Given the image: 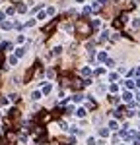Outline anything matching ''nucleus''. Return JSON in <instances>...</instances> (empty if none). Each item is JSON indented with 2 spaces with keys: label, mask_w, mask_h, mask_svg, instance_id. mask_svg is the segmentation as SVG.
Returning <instances> with one entry per match:
<instances>
[{
  "label": "nucleus",
  "mask_w": 140,
  "mask_h": 145,
  "mask_svg": "<svg viewBox=\"0 0 140 145\" xmlns=\"http://www.w3.org/2000/svg\"><path fill=\"white\" fill-rule=\"evenodd\" d=\"M4 16H6V14H4V12H0V21L4 20Z\"/></svg>",
  "instance_id": "obj_27"
},
{
  "label": "nucleus",
  "mask_w": 140,
  "mask_h": 145,
  "mask_svg": "<svg viewBox=\"0 0 140 145\" xmlns=\"http://www.w3.org/2000/svg\"><path fill=\"white\" fill-rule=\"evenodd\" d=\"M2 29H12V23L10 21H2Z\"/></svg>",
  "instance_id": "obj_9"
},
{
  "label": "nucleus",
  "mask_w": 140,
  "mask_h": 145,
  "mask_svg": "<svg viewBox=\"0 0 140 145\" xmlns=\"http://www.w3.org/2000/svg\"><path fill=\"white\" fill-rule=\"evenodd\" d=\"M8 62H10L12 66H14V64H16V62H18V56H10V60H8Z\"/></svg>",
  "instance_id": "obj_14"
},
{
  "label": "nucleus",
  "mask_w": 140,
  "mask_h": 145,
  "mask_svg": "<svg viewBox=\"0 0 140 145\" xmlns=\"http://www.w3.org/2000/svg\"><path fill=\"white\" fill-rule=\"evenodd\" d=\"M88 106H90V108H95L97 104H95V101H88Z\"/></svg>",
  "instance_id": "obj_17"
},
{
  "label": "nucleus",
  "mask_w": 140,
  "mask_h": 145,
  "mask_svg": "<svg viewBox=\"0 0 140 145\" xmlns=\"http://www.w3.org/2000/svg\"><path fill=\"white\" fill-rule=\"evenodd\" d=\"M138 116H140V112H138Z\"/></svg>",
  "instance_id": "obj_31"
},
{
  "label": "nucleus",
  "mask_w": 140,
  "mask_h": 145,
  "mask_svg": "<svg viewBox=\"0 0 140 145\" xmlns=\"http://www.w3.org/2000/svg\"><path fill=\"white\" fill-rule=\"evenodd\" d=\"M51 118H53V114H49L47 110H43L41 114H39V116H37V122H41V124H47L49 120H51Z\"/></svg>",
  "instance_id": "obj_4"
},
{
  "label": "nucleus",
  "mask_w": 140,
  "mask_h": 145,
  "mask_svg": "<svg viewBox=\"0 0 140 145\" xmlns=\"http://www.w3.org/2000/svg\"><path fill=\"white\" fill-rule=\"evenodd\" d=\"M2 64H4V52L0 50V66H2Z\"/></svg>",
  "instance_id": "obj_25"
},
{
  "label": "nucleus",
  "mask_w": 140,
  "mask_h": 145,
  "mask_svg": "<svg viewBox=\"0 0 140 145\" xmlns=\"http://www.w3.org/2000/svg\"><path fill=\"white\" fill-rule=\"evenodd\" d=\"M23 54H25V48H18V50H16V56H18V58L23 56Z\"/></svg>",
  "instance_id": "obj_10"
},
{
  "label": "nucleus",
  "mask_w": 140,
  "mask_h": 145,
  "mask_svg": "<svg viewBox=\"0 0 140 145\" xmlns=\"http://www.w3.org/2000/svg\"><path fill=\"white\" fill-rule=\"evenodd\" d=\"M99 134H101V135H105V137H107V135H109V130H103V128H101V130H99Z\"/></svg>",
  "instance_id": "obj_19"
},
{
  "label": "nucleus",
  "mask_w": 140,
  "mask_h": 145,
  "mask_svg": "<svg viewBox=\"0 0 140 145\" xmlns=\"http://www.w3.org/2000/svg\"><path fill=\"white\" fill-rule=\"evenodd\" d=\"M113 2H119V0H113Z\"/></svg>",
  "instance_id": "obj_30"
},
{
  "label": "nucleus",
  "mask_w": 140,
  "mask_h": 145,
  "mask_svg": "<svg viewBox=\"0 0 140 145\" xmlns=\"http://www.w3.org/2000/svg\"><path fill=\"white\" fill-rule=\"evenodd\" d=\"M123 23H125V21H123V20H121V18H117L115 21H113V25H115L117 29H121V27H123Z\"/></svg>",
  "instance_id": "obj_7"
},
{
  "label": "nucleus",
  "mask_w": 140,
  "mask_h": 145,
  "mask_svg": "<svg viewBox=\"0 0 140 145\" xmlns=\"http://www.w3.org/2000/svg\"><path fill=\"white\" fill-rule=\"evenodd\" d=\"M57 23H58V20H55V21H51V23H49V25H45V29H43V33H45V35L53 33V29L57 27Z\"/></svg>",
  "instance_id": "obj_5"
},
{
  "label": "nucleus",
  "mask_w": 140,
  "mask_h": 145,
  "mask_svg": "<svg viewBox=\"0 0 140 145\" xmlns=\"http://www.w3.org/2000/svg\"><path fill=\"white\" fill-rule=\"evenodd\" d=\"M14 12H16V8H14V6H10V8L6 10V14H14Z\"/></svg>",
  "instance_id": "obj_23"
},
{
  "label": "nucleus",
  "mask_w": 140,
  "mask_h": 145,
  "mask_svg": "<svg viewBox=\"0 0 140 145\" xmlns=\"http://www.w3.org/2000/svg\"><path fill=\"white\" fill-rule=\"evenodd\" d=\"M16 10H18V12H22V14H23V12H25V6H23V4H20V6L16 8Z\"/></svg>",
  "instance_id": "obj_21"
},
{
  "label": "nucleus",
  "mask_w": 140,
  "mask_h": 145,
  "mask_svg": "<svg viewBox=\"0 0 140 145\" xmlns=\"http://www.w3.org/2000/svg\"><path fill=\"white\" fill-rule=\"evenodd\" d=\"M136 85H138V87H140V79H136Z\"/></svg>",
  "instance_id": "obj_28"
},
{
  "label": "nucleus",
  "mask_w": 140,
  "mask_h": 145,
  "mask_svg": "<svg viewBox=\"0 0 140 145\" xmlns=\"http://www.w3.org/2000/svg\"><path fill=\"white\" fill-rule=\"evenodd\" d=\"M82 74H84V76H90L92 72H90V68H84V70H82Z\"/></svg>",
  "instance_id": "obj_20"
},
{
  "label": "nucleus",
  "mask_w": 140,
  "mask_h": 145,
  "mask_svg": "<svg viewBox=\"0 0 140 145\" xmlns=\"http://www.w3.org/2000/svg\"><path fill=\"white\" fill-rule=\"evenodd\" d=\"M97 4H99V6H107V4H109V0H99Z\"/></svg>",
  "instance_id": "obj_22"
},
{
  "label": "nucleus",
  "mask_w": 140,
  "mask_h": 145,
  "mask_svg": "<svg viewBox=\"0 0 140 145\" xmlns=\"http://www.w3.org/2000/svg\"><path fill=\"white\" fill-rule=\"evenodd\" d=\"M74 29H76V33L80 35V37H86V35L92 33V25L86 21L84 18H82V20H78V21L74 23Z\"/></svg>",
  "instance_id": "obj_1"
},
{
  "label": "nucleus",
  "mask_w": 140,
  "mask_h": 145,
  "mask_svg": "<svg viewBox=\"0 0 140 145\" xmlns=\"http://www.w3.org/2000/svg\"><path fill=\"white\" fill-rule=\"evenodd\" d=\"M10 101H14V103H18V101H20V95H16V93H14V95H10Z\"/></svg>",
  "instance_id": "obj_12"
},
{
  "label": "nucleus",
  "mask_w": 140,
  "mask_h": 145,
  "mask_svg": "<svg viewBox=\"0 0 140 145\" xmlns=\"http://www.w3.org/2000/svg\"><path fill=\"white\" fill-rule=\"evenodd\" d=\"M76 2H84V0H76Z\"/></svg>",
  "instance_id": "obj_29"
},
{
  "label": "nucleus",
  "mask_w": 140,
  "mask_h": 145,
  "mask_svg": "<svg viewBox=\"0 0 140 145\" xmlns=\"http://www.w3.org/2000/svg\"><path fill=\"white\" fill-rule=\"evenodd\" d=\"M84 85H86V81L80 79V78H72V81H70V87L72 89H82Z\"/></svg>",
  "instance_id": "obj_3"
},
{
  "label": "nucleus",
  "mask_w": 140,
  "mask_h": 145,
  "mask_svg": "<svg viewBox=\"0 0 140 145\" xmlns=\"http://www.w3.org/2000/svg\"><path fill=\"white\" fill-rule=\"evenodd\" d=\"M37 72H39V64H33V66L25 72V78H23V79H25V83H29V81H31V78H33Z\"/></svg>",
  "instance_id": "obj_2"
},
{
  "label": "nucleus",
  "mask_w": 140,
  "mask_h": 145,
  "mask_svg": "<svg viewBox=\"0 0 140 145\" xmlns=\"http://www.w3.org/2000/svg\"><path fill=\"white\" fill-rule=\"evenodd\" d=\"M60 50H62L60 46H55V48H53V54H60Z\"/></svg>",
  "instance_id": "obj_16"
},
{
  "label": "nucleus",
  "mask_w": 140,
  "mask_h": 145,
  "mask_svg": "<svg viewBox=\"0 0 140 145\" xmlns=\"http://www.w3.org/2000/svg\"><path fill=\"white\" fill-rule=\"evenodd\" d=\"M31 99H33V101H37V99H41V93H39V91H35L33 95H31Z\"/></svg>",
  "instance_id": "obj_11"
},
{
  "label": "nucleus",
  "mask_w": 140,
  "mask_h": 145,
  "mask_svg": "<svg viewBox=\"0 0 140 145\" xmlns=\"http://www.w3.org/2000/svg\"><path fill=\"white\" fill-rule=\"evenodd\" d=\"M123 99H125V101H130V99H132V95H130V93H125V95H123Z\"/></svg>",
  "instance_id": "obj_18"
},
{
  "label": "nucleus",
  "mask_w": 140,
  "mask_h": 145,
  "mask_svg": "<svg viewBox=\"0 0 140 145\" xmlns=\"http://www.w3.org/2000/svg\"><path fill=\"white\" fill-rule=\"evenodd\" d=\"M109 101H111L113 104H117V103H119V99H117V97H109Z\"/></svg>",
  "instance_id": "obj_24"
},
{
  "label": "nucleus",
  "mask_w": 140,
  "mask_h": 145,
  "mask_svg": "<svg viewBox=\"0 0 140 145\" xmlns=\"http://www.w3.org/2000/svg\"><path fill=\"white\" fill-rule=\"evenodd\" d=\"M47 93H51V85H45L43 87V95H47Z\"/></svg>",
  "instance_id": "obj_15"
},
{
  "label": "nucleus",
  "mask_w": 140,
  "mask_h": 145,
  "mask_svg": "<svg viewBox=\"0 0 140 145\" xmlns=\"http://www.w3.org/2000/svg\"><path fill=\"white\" fill-rule=\"evenodd\" d=\"M132 25H134V27H140V20H134V21H132Z\"/></svg>",
  "instance_id": "obj_26"
},
{
  "label": "nucleus",
  "mask_w": 140,
  "mask_h": 145,
  "mask_svg": "<svg viewBox=\"0 0 140 145\" xmlns=\"http://www.w3.org/2000/svg\"><path fill=\"white\" fill-rule=\"evenodd\" d=\"M8 116H10L12 120H18V118H20V110H18V108H12V110L8 112Z\"/></svg>",
  "instance_id": "obj_6"
},
{
  "label": "nucleus",
  "mask_w": 140,
  "mask_h": 145,
  "mask_svg": "<svg viewBox=\"0 0 140 145\" xmlns=\"http://www.w3.org/2000/svg\"><path fill=\"white\" fill-rule=\"evenodd\" d=\"M76 114L82 118V116H86V110H84V108H78V110H76Z\"/></svg>",
  "instance_id": "obj_13"
},
{
  "label": "nucleus",
  "mask_w": 140,
  "mask_h": 145,
  "mask_svg": "<svg viewBox=\"0 0 140 145\" xmlns=\"http://www.w3.org/2000/svg\"><path fill=\"white\" fill-rule=\"evenodd\" d=\"M6 141H12V143H14V141H16V134L8 132V134H6Z\"/></svg>",
  "instance_id": "obj_8"
}]
</instances>
